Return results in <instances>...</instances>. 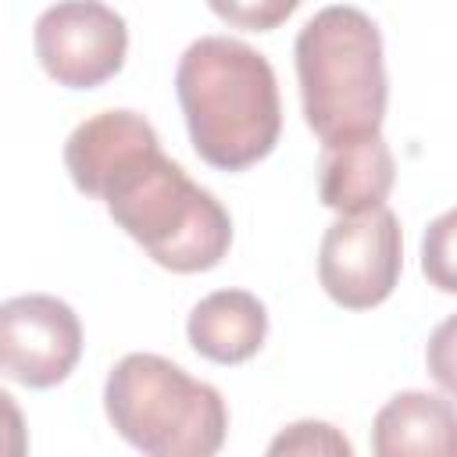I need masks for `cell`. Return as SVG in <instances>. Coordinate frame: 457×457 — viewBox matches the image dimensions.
Segmentation results:
<instances>
[{
	"mask_svg": "<svg viewBox=\"0 0 457 457\" xmlns=\"http://www.w3.org/2000/svg\"><path fill=\"white\" fill-rule=\"evenodd\" d=\"M175 93L193 150L221 168L243 171L264 161L282 132L275 68L261 50L232 36L193 39L175 68Z\"/></svg>",
	"mask_w": 457,
	"mask_h": 457,
	"instance_id": "obj_1",
	"label": "cell"
},
{
	"mask_svg": "<svg viewBox=\"0 0 457 457\" xmlns=\"http://www.w3.org/2000/svg\"><path fill=\"white\" fill-rule=\"evenodd\" d=\"M89 196L104 200L107 214L168 271H207L232 246V218L221 200L164 157L157 136L125 150Z\"/></svg>",
	"mask_w": 457,
	"mask_h": 457,
	"instance_id": "obj_2",
	"label": "cell"
},
{
	"mask_svg": "<svg viewBox=\"0 0 457 457\" xmlns=\"http://www.w3.org/2000/svg\"><path fill=\"white\" fill-rule=\"evenodd\" d=\"M303 118L321 143L382 132L389 79L378 25L353 4L314 11L296 32Z\"/></svg>",
	"mask_w": 457,
	"mask_h": 457,
	"instance_id": "obj_3",
	"label": "cell"
},
{
	"mask_svg": "<svg viewBox=\"0 0 457 457\" xmlns=\"http://www.w3.org/2000/svg\"><path fill=\"white\" fill-rule=\"evenodd\" d=\"M104 411L143 457H214L228 432L221 393L161 353H125L104 382Z\"/></svg>",
	"mask_w": 457,
	"mask_h": 457,
	"instance_id": "obj_4",
	"label": "cell"
},
{
	"mask_svg": "<svg viewBox=\"0 0 457 457\" xmlns=\"http://www.w3.org/2000/svg\"><path fill=\"white\" fill-rule=\"evenodd\" d=\"M403 271V232L389 207L336 218L318 246V282L346 311H371L393 296Z\"/></svg>",
	"mask_w": 457,
	"mask_h": 457,
	"instance_id": "obj_5",
	"label": "cell"
},
{
	"mask_svg": "<svg viewBox=\"0 0 457 457\" xmlns=\"http://www.w3.org/2000/svg\"><path fill=\"white\" fill-rule=\"evenodd\" d=\"M36 57L68 89H93L121 71L129 50L125 18L96 0L54 4L36 18Z\"/></svg>",
	"mask_w": 457,
	"mask_h": 457,
	"instance_id": "obj_6",
	"label": "cell"
},
{
	"mask_svg": "<svg viewBox=\"0 0 457 457\" xmlns=\"http://www.w3.org/2000/svg\"><path fill=\"white\" fill-rule=\"evenodd\" d=\"M79 357L82 321L64 300L25 293L0 303V375L29 389H50L75 371Z\"/></svg>",
	"mask_w": 457,
	"mask_h": 457,
	"instance_id": "obj_7",
	"label": "cell"
},
{
	"mask_svg": "<svg viewBox=\"0 0 457 457\" xmlns=\"http://www.w3.org/2000/svg\"><path fill=\"white\" fill-rule=\"evenodd\" d=\"M396 179V161L382 132L321 143L318 154V196L339 218L386 207Z\"/></svg>",
	"mask_w": 457,
	"mask_h": 457,
	"instance_id": "obj_8",
	"label": "cell"
},
{
	"mask_svg": "<svg viewBox=\"0 0 457 457\" xmlns=\"http://www.w3.org/2000/svg\"><path fill=\"white\" fill-rule=\"evenodd\" d=\"M371 457H457V414L446 396L407 389L371 421Z\"/></svg>",
	"mask_w": 457,
	"mask_h": 457,
	"instance_id": "obj_9",
	"label": "cell"
},
{
	"mask_svg": "<svg viewBox=\"0 0 457 457\" xmlns=\"http://www.w3.org/2000/svg\"><path fill=\"white\" fill-rule=\"evenodd\" d=\"M186 336L200 357L214 364H243L264 346L268 311L246 289H218L189 311Z\"/></svg>",
	"mask_w": 457,
	"mask_h": 457,
	"instance_id": "obj_10",
	"label": "cell"
},
{
	"mask_svg": "<svg viewBox=\"0 0 457 457\" xmlns=\"http://www.w3.org/2000/svg\"><path fill=\"white\" fill-rule=\"evenodd\" d=\"M264 457H353V443L332 421L303 418V421L278 428Z\"/></svg>",
	"mask_w": 457,
	"mask_h": 457,
	"instance_id": "obj_11",
	"label": "cell"
},
{
	"mask_svg": "<svg viewBox=\"0 0 457 457\" xmlns=\"http://www.w3.org/2000/svg\"><path fill=\"white\" fill-rule=\"evenodd\" d=\"M450 225H453V214H443L436 225H432V232L425 236V275H432L436 278V286L439 289H446V293H453L457 286H453V275H450Z\"/></svg>",
	"mask_w": 457,
	"mask_h": 457,
	"instance_id": "obj_12",
	"label": "cell"
},
{
	"mask_svg": "<svg viewBox=\"0 0 457 457\" xmlns=\"http://www.w3.org/2000/svg\"><path fill=\"white\" fill-rule=\"evenodd\" d=\"M211 11L214 14H221V18H228V21H239V25H246V29H271L275 21H282V18H289L293 11H296V0H271V4H211Z\"/></svg>",
	"mask_w": 457,
	"mask_h": 457,
	"instance_id": "obj_13",
	"label": "cell"
},
{
	"mask_svg": "<svg viewBox=\"0 0 457 457\" xmlns=\"http://www.w3.org/2000/svg\"><path fill=\"white\" fill-rule=\"evenodd\" d=\"M0 457H29L25 414L7 389H0Z\"/></svg>",
	"mask_w": 457,
	"mask_h": 457,
	"instance_id": "obj_14",
	"label": "cell"
}]
</instances>
